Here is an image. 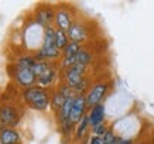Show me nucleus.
Wrapping results in <instances>:
<instances>
[{"label":"nucleus","mask_w":154,"mask_h":144,"mask_svg":"<svg viewBox=\"0 0 154 144\" xmlns=\"http://www.w3.org/2000/svg\"><path fill=\"white\" fill-rule=\"evenodd\" d=\"M86 98L84 95L79 96H75L74 103H72V110H71V120L74 124H78L81 121V119L85 116V112H86Z\"/></svg>","instance_id":"nucleus-3"},{"label":"nucleus","mask_w":154,"mask_h":144,"mask_svg":"<svg viewBox=\"0 0 154 144\" xmlns=\"http://www.w3.org/2000/svg\"><path fill=\"white\" fill-rule=\"evenodd\" d=\"M88 120L91 127H95V126L105 123V106L102 103L91 109V112L88 113Z\"/></svg>","instance_id":"nucleus-9"},{"label":"nucleus","mask_w":154,"mask_h":144,"mask_svg":"<svg viewBox=\"0 0 154 144\" xmlns=\"http://www.w3.org/2000/svg\"><path fill=\"white\" fill-rule=\"evenodd\" d=\"M19 133L14 129L6 127L3 130H0V143L2 144H17L19 143Z\"/></svg>","instance_id":"nucleus-11"},{"label":"nucleus","mask_w":154,"mask_h":144,"mask_svg":"<svg viewBox=\"0 0 154 144\" xmlns=\"http://www.w3.org/2000/svg\"><path fill=\"white\" fill-rule=\"evenodd\" d=\"M54 23H55L57 28L64 30V31H68V30H69V27L72 26V17H71L69 11H68V10H65V9L57 10Z\"/></svg>","instance_id":"nucleus-8"},{"label":"nucleus","mask_w":154,"mask_h":144,"mask_svg":"<svg viewBox=\"0 0 154 144\" xmlns=\"http://www.w3.org/2000/svg\"><path fill=\"white\" fill-rule=\"evenodd\" d=\"M86 89H91L89 88V82H88V79L84 76V79L81 81L78 85H75L74 88H72V90H74V95L75 96H79V95H82V93L86 90Z\"/></svg>","instance_id":"nucleus-20"},{"label":"nucleus","mask_w":154,"mask_h":144,"mask_svg":"<svg viewBox=\"0 0 154 144\" xmlns=\"http://www.w3.org/2000/svg\"><path fill=\"white\" fill-rule=\"evenodd\" d=\"M0 121L9 129H13L19 123V113L11 106H2L0 107Z\"/></svg>","instance_id":"nucleus-5"},{"label":"nucleus","mask_w":154,"mask_h":144,"mask_svg":"<svg viewBox=\"0 0 154 144\" xmlns=\"http://www.w3.org/2000/svg\"><path fill=\"white\" fill-rule=\"evenodd\" d=\"M51 69H52V66L50 65V62H47V61H35V64H34L33 68H31V71L34 72V75H35L37 78L45 75L48 71H51Z\"/></svg>","instance_id":"nucleus-12"},{"label":"nucleus","mask_w":154,"mask_h":144,"mask_svg":"<svg viewBox=\"0 0 154 144\" xmlns=\"http://www.w3.org/2000/svg\"><path fill=\"white\" fill-rule=\"evenodd\" d=\"M55 19V13L54 10L50 9V7H45V9H40L37 11V23L40 26H42L44 28L51 27V23Z\"/></svg>","instance_id":"nucleus-10"},{"label":"nucleus","mask_w":154,"mask_h":144,"mask_svg":"<svg viewBox=\"0 0 154 144\" xmlns=\"http://www.w3.org/2000/svg\"><path fill=\"white\" fill-rule=\"evenodd\" d=\"M88 144H105V141H103L102 137H96V136H94L92 139L89 140Z\"/></svg>","instance_id":"nucleus-22"},{"label":"nucleus","mask_w":154,"mask_h":144,"mask_svg":"<svg viewBox=\"0 0 154 144\" xmlns=\"http://www.w3.org/2000/svg\"><path fill=\"white\" fill-rule=\"evenodd\" d=\"M88 127H91L89 126V120H88V115H85L82 119H81V121L76 124V131H75V137L78 140H81L82 137L85 136V133H86V130H88Z\"/></svg>","instance_id":"nucleus-14"},{"label":"nucleus","mask_w":154,"mask_h":144,"mask_svg":"<svg viewBox=\"0 0 154 144\" xmlns=\"http://www.w3.org/2000/svg\"><path fill=\"white\" fill-rule=\"evenodd\" d=\"M107 90H109V84H106V82L95 84L94 86L88 90L86 96H85V98H86V106H88L89 109H92V107L100 105V102L103 100V98H105V95L107 93Z\"/></svg>","instance_id":"nucleus-2"},{"label":"nucleus","mask_w":154,"mask_h":144,"mask_svg":"<svg viewBox=\"0 0 154 144\" xmlns=\"http://www.w3.org/2000/svg\"><path fill=\"white\" fill-rule=\"evenodd\" d=\"M16 82L23 88H31L37 82V76L31 69H17L16 71Z\"/></svg>","instance_id":"nucleus-6"},{"label":"nucleus","mask_w":154,"mask_h":144,"mask_svg":"<svg viewBox=\"0 0 154 144\" xmlns=\"http://www.w3.org/2000/svg\"><path fill=\"white\" fill-rule=\"evenodd\" d=\"M69 42V38H68V34L64 30H60V28H55V47L62 51Z\"/></svg>","instance_id":"nucleus-13"},{"label":"nucleus","mask_w":154,"mask_h":144,"mask_svg":"<svg viewBox=\"0 0 154 144\" xmlns=\"http://www.w3.org/2000/svg\"><path fill=\"white\" fill-rule=\"evenodd\" d=\"M66 99L62 96V93L61 92H57L54 93V96L51 98V107L54 109V110H61V107L64 106V103H65Z\"/></svg>","instance_id":"nucleus-18"},{"label":"nucleus","mask_w":154,"mask_h":144,"mask_svg":"<svg viewBox=\"0 0 154 144\" xmlns=\"http://www.w3.org/2000/svg\"><path fill=\"white\" fill-rule=\"evenodd\" d=\"M35 61L33 57H28V55H24V57H20L19 61H17V69H31L33 65L35 64Z\"/></svg>","instance_id":"nucleus-17"},{"label":"nucleus","mask_w":154,"mask_h":144,"mask_svg":"<svg viewBox=\"0 0 154 144\" xmlns=\"http://www.w3.org/2000/svg\"><path fill=\"white\" fill-rule=\"evenodd\" d=\"M86 71V65H76L71 66L69 69L65 71V82L69 88H74L75 85H78L84 79V74Z\"/></svg>","instance_id":"nucleus-4"},{"label":"nucleus","mask_w":154,"mask_h":144,"mask_svg":"<svg viewBox=\"0 0 154 144\" xmlns=\"http://www.w3.org/2000/svg\"><path fill=\"white\" fill-rule=\"evenodd\" d=\"M68 34V38L69 41H74V42H84L88 37V31L86 28L82 26L81 23H72V26L69 27V30L66 31Z\"/></svg>","instance_id":"nucleus-7"},{"label":"nucleus","mask_w":154,"mask_h":144,"mask_svg":"<svg viewBox=\"0 0 154 144\" xmlns=\"http://www.w3.org/2000/svg\"><path fill=\"white\" fill-rule=\"evenodd\" d=\"M91 60H92V55L86 50H81L76 54V64H79V65H88Z\"/></svg>","instance_id":"nucleus-19"},{"label":"nucleus","mask_w":154,"mask_h":144,"mask_svg":"<svg viewBox=\"0 0 154 144\" xmlns=\"http://www.w3.org/2000/svg\"><path fill=\"white\" fill-rule=\"evenodd\" d=\"M24 99L35 110H45L51 105V99L41 86H31L24 90Z\"/></svg>","instance_id":"nucleus-1"},{"label":"nucleus","mask_w":154,"mask_h":144,"mask_svg":"<svg viewBox=\"0 0 154 144\" xmlns=\"http://www.w3.org/2000/svg\"><path fill=\"white\" fill-rule=\"evenodd\" d=\"M81 44L79 42H74V41H69L68 45L62 50V57H75L78 52L81 51Z\"/></svg>","instance_id":"nucleus-16"},{"label":"nucleus","mask_w":154,"mask_h":144,"mask_svg":"<svg viewBox=\"0 0 154 144\" xmlns=\"http://www.w3.org/2000/svg\"><path fill=\"white\" fill-rule=\"evenodd\" d=\"M55 71H54V68H52L51 71H48L45 75H42V76H40V78H37V84L38 86H41V88H44V86H50V85L55 81Z\"/></svg>","instance_id":"nucleus-15"},{"label":"nucleus","mask_w":154,"mask_h":144,"mask_svg":"<svg viewBox=\"0 0 154 144\" xmlns=\"http://www.w3.org/2000/svg\"><path fill=\"white\" fill-rule=\"evenodd\" d=\"M107 126L105 124V123H102V124H98L95 126V127H92V131H94V136H96V137H103V136L107 133Z\"/></svg>","instance_id":"nucleus-21"}]
</instances>
